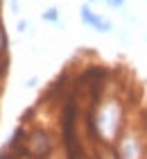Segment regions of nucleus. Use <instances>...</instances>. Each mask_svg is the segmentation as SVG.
Wrapping results in <instances>:
<instances>
[{"mask_svg":"<svg viewBox=\"0 0 147 159\" xmlns=\"http://www.w3.org/2000/svg\"><path fill=\"white\" fill-rule=\"evenodd\" d=\"M115 152L120 159H147V146L143 134L134 127H124L120 139L115 141Z\"/></svg>","mask_w":147,"mask_h":159,"instance_id":"f03ea898","label":"nucleus"},{"mask_svg":"<svg viewBox=\"0 0 147 159\" xmlns=\"http://www.w3.org/2000/svg\"><path fill=\"white\" fill-rule=\"evenodd\" d=\"M79 20H82L86 27H91V30L100 32V34H109V32H113V30H115L113 20H111V18H106L104 14L95 11L91 2H84L82 7H79Z\"/></svg>","mask_w":147,"mask_h":159,"instance_id":"20e7f679","label":"nucleus"},{"mask_svg":"<svg viewBox=\"0 0 147 159\" xmlns=\"http://www.w3.org/2000/svg\"><path fill=\"white\" fill-rule=\"evenodd\" d=\"M29 27H32V25H29V20H25V18H20L18 23H16V30H18L20 34H25V32H29Z\"/></svg>","mask_w":147,"mask_h":159,"instance_id":"1a4fd4ad","label":"nucleus"},{"mask_svg":"<svg viewBox=\"0 0 147 159\" xmlns=\"http://www.w3.org/2000/svg\"><path fill=\"white\" fill-rule=\"evenodd\" d=\"M36 84H39V77H36V75H32V77L25 80V89H34Z\"/></svg>","mask_w":147,"mask_h":159,"instance_id":"9d476101","label":"nucleus"},{"mask_svg":"<svg viewBox=\"0 0 147 159\" xmlns=\"http://www.w3.org/2000/svg\"><path fill=\"white\" fill-rule=\"evenodd\" d=\"M11 2V14H18L20 11V5H18V0H9Z\"/></svg>","mask_w":147,"mask_h":159,"instance_id":"9b49d317","label":"nucleus"},{"mask_svg":"<svg viewBox=\"0 0 147 159\" xmlns=\"http://www.w3.org/2000/svg\"><path fill=\"white\" fill-rule=\"evenodd\" d=\"M54 150V136L48 129H32L25 139V152L39 159H48Z\"/></svg>","mask_w":147,"mask_h":159,"instance_id":"7ed1b4c3","label":"nucleus"},{"mask_svg":"<svg viewBox=\"0 0 147 159\" xmlns=\"http://www.w3.org/2000/svg\"><path fill=\"white\" fill-rule=\"evenodd\" d=\"M97 159H120V157H118V152H115V148H113V146H102Z\"/></svg>","mask_w":147,"mask_h":159,"instance_id":"423d86ee","label":"nucleus"},{"mask_svg":"<svg viewBox=\"0 0 147 159\" xmlns=\"http://www.w3.org/2000/svg\"><path fill=\"white\" fill-rule=\"evenodd\" d=\"M7 46H9V39H7V32H5L2 23H0V59L7 55Z\"/></svg>","mask_w":147,"mask_h":159,"instance_id":"0eeeda50","label":"nucleus"},{"mask_svg":"<svg viewBox=\"0 0 147 159\" xmlns=\"http://www.w3.org/2000/svg\"><path fill=\"white\" fill-rule=\"evenodd\" d=\"M91 5H104V0H88Z\"/></svg>","mask_w":147,"mask_h":159,"instance_id":"f8f14e48","label":"nucleus"},{"mask_svg":"<svg viewBox=\"0 0 147 159\" xmlns=\"http://www.w3.org/2000/svg\"><path fill=\"white\" fill-rule=\"evenodd\" d=\"M93 132L102 146H115L124 129V105L120 98H102L93 111Z\"/></svg>","mask_w":147,"mask_h":159,"instance_id":"f257e3e1","label":"nucleus"},{"mask_svg":"<svg viewBox=\"0 0 147 159\" xmlns=\"http://www.w3.org/2000/svg\"><path fill=\"white\" fill-rule=\"evenodd\" d=\"M20 159H39V157H32V155H25V157H20Z\"/></svg>","mask_w":147,"mask_h":159,"instance_id":"ddd939ff","label":"nucleus"},{"mask_svg":"<svg viewBox=\"0 0 147 159\" xmlns=\"http://www.w3.org/2000/svg\"><path fill=\"white\" fill-rule=\"evenodd\" d=\"M104 5H106V7H111V9L122 11L124 7H127V0H104Z\"/></svg>","mask_w":147,"mask_h":159,"instance_id":"6e6552de","label":"nucleus"},{"mask_svg":"<svg viewBox=\"0 0 147 159\" xmlns=\"http://www.w3.org/2000/svg\"><path fill=\"white\" fill-rule=\"evenodd\" d=\"M41 18L45 20V23H54V25H61V14H59V7H48L45 11H41Z\"/></svg>","mask_w":147,"mask_h":159,"instance_id":"39448f33","label":"nucleus"}]
</instances>
